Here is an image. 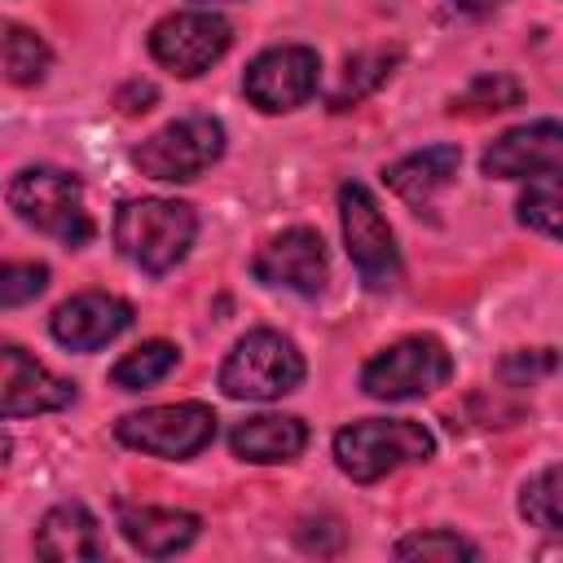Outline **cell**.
<instances>
[{
	"instance_id": "obj_23",
	"label": "cell",
	"mask_w": 563,
	"mask_h": 563,
	"mask_svg": "<svg viewBox=\"0 0 563 563\" xmlns=\"http://www.w3.org/2000/svg\"><path fill=\"white\" fill-rule=\"evenodd\" d=\"M396 559H427V563H475L479 559V545H471L466 537L449 532V528H435V532H413L405 541H396Z\"/></svg>"
},
{
	"instance_id": "obj_24",
	"label": "cell",
	"mask_w": 563,
	"mask_h": 563,
	"mask_svg": "<svg viewBox=\"0 0 563 563\" xmlns=\"http://www.w3.org/2000/svg\"><path fill=\"white\" fill-rule=\"evenodd\" d=\"M519 515H523L532 528L563 532V515H559V466H554V462H550L537 479H528V484H523Z\"/></svg>"
},
{
	"instance_id": "obj_18",
	"label": "cell",
	"mask_w": 563,
	"mask_h": 563,
	"mask_svg": "<svg viewBox=\"0 0 563 563\" xmlns=\"http://www.w3.org/2000/svg\"><path fill=\"white\" fill-rule=\"evenodd\" d=\"M462 167V150L457 145H427V150H413L405 154L400 163H391L383 172V180L391 185V194H400L405 202L422 207L431 194H440Z\"/></svg>"
},
{
	"instance_id": "obj_17",
	"label": "cell",
	"mask_w": 563,
	"mask_h": 563,
	"mask_svg": "<svg viewBox=\"0 0 563 563\" xmlns=\"http://www.w3.org/2000/svg\"><path fill=\"white\" fill-rule=\"evenodd\" d=\"M308 444V427L290 413H260V418H246L233 427L229 435V449L233 457L242 462H255V466H273V462H290L299 457Z\"/></svg>"
},
{
	"instance_id": "obj_27",
	"label": "cell",
	"mask_w": 563,
	"mask_h": 563,
	"mask_svg": "<svg viewBox=\"0 0 563 563\" xmlns=\"http://www.w3.org/2000/svg\"><path fill=\"white\" fill-rule=\"evenodd\" d=\"M554 347H532V352H510L506 361H501V383L506 387H532L537 378H545V374H554Z\"/></svg>"
},
{
	"instance_id": "obj_2",
	"label": "cell",
	"mask_w": 563,
	"mask_h": 563,
	"mask_svg": "<svg viewBox=\"0 0 563 563\" xmlns=\"http://www.w3.org/2000/svg\"><path fill=\"white\" fill-rule=\"evenodd\" d=\"M431 453H435L431 431L409 418H361L334 435V462L356 484H374L396 466L427 462Z\"/></svg>"
},
{
	"instance_id": "obj_15",
	"label": "cell",
	"mask_w": 563,
	"mask_h": 563,
	"mask_svg": "<svg viewBox=\"0 0 563 563\" xmlns=\"http://www.w3.org/2000/svg\"><path fill=\"white\" fill-rule=\"evenodd\" d=\"M198 528H202V519L189 515V510H158V506H128V501H119V532L145 559H167V554L194 545Z\"/></svg>"
},
{
	"instance_id": "obj_6",
	"label": "cell",
	"mask_w": 563,
	"mask_h": 563,
	"mask_svg": "<svg viewBox=\"0 0 563 563\" xmlns=\"http://www.w3.org/2000/svg\"><path fill=\"white\" fill-rule=\"evenodd\" d=\"M114 440L128 444V449H141L150 457L185 462V457L202 453L216 440V409L202 405V400L136 409V413H123L114 422Z\"/></svg>"
},
{
	"instance_id": "obj_11",
	"label": "cell",
	"mask_w": 563,
	"mask_h": 563,
	"mask_svg": "<svg viewBox=\"0 0 563 563\" xmlns=\"http://www.w3.org/2000/svg\"><path fill=\"white\" fill-rule=\"evenodd\" d=\"M75 400V383L57 378L26 347L0 343V418H35L57 413Z\"/></svg>"
},
{
	"instance_id": "obj_8",
	"label": "cell",
	"mask_w": 563,
	"mask_h": 563,
	"mask_svg": "<svg viewBox=\"0 0 563 563\" xmlns=\"http://www.w3.org/2000/svg\"><path fill=\"white\" fill-rule=\"evenodd\" d=\"M339 220H343V242H347V255H352L361 282L369 290H391L400 282L396 233L361 180H347L339 189Z\"/></svg>"
},
{
	"instance_id": "obj_5",
	"label": "cell",
	"mask_w": 563,
	"mask_h": 563,
	"mask_svg": "<svg viewBox=\"0 0 563 563\" xmlns=\"http://www.w3.org/2000/svg\"><path fill=\"white\" fill-rule=\"evenodd\" d=\"M220 154H224V123L211 114H185V119L158 128L154 136H145L132 150V163L150 180L185 185V180H198Z\"/></svg>"
},
{
	"instance_id": "obj_13",
	"label": "cell",
	"mask_w": 563,
	"mask_h": 563,
	"mask_svg": "<svg viewBox=\"0 0 563 563\" xmlns=\"http://www.w3.org/2000/svg\"><path fill=\"white\" fill-rule=\"evenodd\" d=\"M559 163H563V132L554 119H537V123L501 132L479 158L484 176H497V180L550 176V172H559Z\"/></svg>"
},
{
	"instance_id": "obj_30",
	"label": "cell",
	"mask_w": 563,
	"mask_h": 563,
	"mask_svg": "<svg viewBox=\"0 0 563 563\" xmlns=\"http://www.w3.org/2000/svg\"><path fill=\"white\" fill-rule=\"evenodd\" d=\"M9 449H13V444H9V435H0V466H4V457H9Z\"/></svg>"
},
{
	"instance_id": "obj_9",
	"label": "cell",
	"mask_w": 563,
	"mask_h": 563,
	"mask_svg": "<svg viewBox=\"0 0 563 563\" xmlns=\"http://www.w3.org/2000/svg\"><path fill=\"white\" fill-rule=\"evenodd\" d=\"M229 44H233V26L211 9L167 13L150 31L154 62L167 66L172 75H180V79H198L202 70H211L229 53Z\"/></svg>"
},
{
	"instance_id": "obj_20",
	"label": "cell",
	"mask_w": 563,
	"mask_h": 563,
	"mask_svg": "<svg viewBox=\"0 0 563 563\" xmlns=\"http://www.w3.org/2000/svg\"><path fill=\"white\" fill-rule=\"evenodd\" d=\"M396 62H400V48H374V53L347 57L343 79H339L334 92H330V110H352L361 97H369V92L391 75Z\"/></svg>"
},
{
	"instance_id": "obj_14",
	"label": "cell",
	"mask_w": 563,
	"mask_h": 563,
	"mask_svg": "<svg viewBox=\"0 0 563 563\" xmlns=\"http://www.w3.org/2000/svg\"><path fill=\"white\" fill-rule=\"evenodd\" d=\"M128 325H132V303L119 295H106V290H84V295L66 299L48 321L53 339L70 352H97L110 339H119Z\"/></svg>"
},
{
	"instance_id": "obj_3",
	"label": "cell",
	"mask_w": 563,
	"mask_h": 563,
	"mask_svg": "<svg viewBox=\"0 0 563 563\" xmlns=\"http://www.w3.org/2000/svg\"><path fill=\"white\" fill-rule=\"evenodd\" d=\"M9 207L35 224L40 233L57 238L62 246L92 242V216L84 211V180L62 167H22L9 180Z\"/></svg>"
},
{
	"instance_id": "obj_19",
	"label": "cell",
	"mask_w": 563,
	"mask_h": 563,
	"mask_svg": "<svg viewBox=\"0 0 563 563\" xmlns=\"http://www.w3.org/2000/svg\"><path fill=\"white\" fill-rule=\"evenodd\" d=\"M48 66H53V48L31 26H18V22L0 26V79L4 84L31 88L48 75Z\"/></svg>"
},
{
	"instance_id": "obj_26",
	"label": "cell",
	"mask_w": 563,
	"mask_h": 563,
	"mask_svg": "<svg viewBox=\"0 0 563 563\" xmlns=\"http://www.w3.org/2000/svg\"><path fill=\"white\" fill-rule=\"evenodd\" d=\"M44 286H48V264H35V260L0 264V303L4 308H22V303L40 299Z\"/></svg>"
},
{
	"instance_id": "obj_21",
	"label": "cell",
	"mask_w": 563,
	"mask_h": 563,
	"mask_svg": "<svg viewBox=\"0 0 563 563\" xmlns=\"http://www.w3.org/2000/svg\"><path fill=\"white\" fill-rule=\"evenodd\" d=\"M172 369H176V347L163 343V339H150V343L132 347V352L110 369V383H114L119 391H141V387L163 383Z\"/></svg>"
},
{
	"instance_id": "obj_16",
	"label": "cell",
	"mask_w": 563,
	"mask_h": 563,
	"mask_svg": "<svg viewBox=\"0 0 563 563\" xmlns=\"http://www.w3.org/2000/svg\"><path fill=\"white\" fill-rule=\"evenodd\" d=\"M35 554L48 559V563H75V559H106V541H101V528L92 519L88 506L79 501H62L53 506L44 519H40V532H35Z\"/></svg>"
},
{
	"instance_id": "obj_10",
	"label": "cell",
	"mask_w": 563,
	"mask_h": 563,
	"mask_svg": "<svg viewBox=\"0 0 563 563\" xmlns=\"http://www.w3.org/2000/svg\"><path fill=\"white\" fill-rule=\"evenodd\" d=\"M317 75H321V57L308 44H282V48L260 53L246 66L242 92L264 114H282V110L303 106L317 92Z\"/></svg>"
},
{
	"instance_id": "obj_7",
	"label": "cell",
	"mask_w": 563,
	"mask_h": 563,
	"mask_svg": "<svg viewBox=\"0 0 563 563\" xmlns=\"http://www.w3.org/2000/svg\"><path fill=\"white\" fill-rule=\"evenodd\" d=\"M449 378H453L449 347L431 334H413V339H400V343H391L365 361L361 391L374 400H413V396L444 387Z\"/></svg>"
},
{
	"instance_id": "obj_4",
	"label": "cell",
	"mask_w": 563,
	"mask_h": 563,
	"mask_svg": "<svg viewBox=\"0 0 563 563\" xmlns=\"http://www.w3.org/2000/svg\"><path fill=\"white\" fill-rule=\"evenodd\" d=\"M299 383H303V356L277 330H246L220 365V387L233 400H277Z\"/></svg>"
},
{
	"instance_id": "obj_1",
	"label": "cell",
	"mask_w": 563,
	"mask_h": 563,
	"mask_svg": "<svg viewBox=\"0 0 563 563\" xmlns=\"http://www.w3.org/2000/svg\"><path fill=\"white\" fill-rule=\"evenodd\" d=\"M198 238V216L189 202L172 198H132L114 216V246L123 260H132L141 273L158 277L176 268Z\"/></svg>"
},
{
	"instance_id": "obj_25",
	"label": "cell",
	"mask_w": 563,
	"mask_h": 563,
	"mask_svg": "<svg viewBox=\"0 0 563 563\" xmlns=\"http://www.w3.org/2000/svg\"><path fill=\"white\" fill-rule=\"evenodd\" d=\"M523 88L510 75H479L462 97H453V114H484V110H510L519 106Z\"/></svg>"
},
{
	"instance_id": "obj_22",
	"label": "cell",
	"mask_w": 563,
	"mask_h": 563,
	"mask_svg": "<svg viewBox=\"0 0 563 563\" xmlns=\"http://www.w3.org/2000/svg\"><path fill=\"white\" fill-rule=\"evenodd\" d=\"M559 211H563V198H559V172L550 176H532L523 198H519V224L545 233V238H559Z\"/></svg>"
},
{
	"instance_id": "obj_12",
	"label": "cell",
	"mask_w": 563,
	"mask_h": 563,
	"mask_svg": "<svg viewBox=\"0 0 563 563\" xmlns=\"http://www.w3.org/2000/svg\"><path fill=\"white\" fill-rule=\"evenodd\" d=\"M251 273H255V282H264V286H286V290L312 299V295L325 290V242H321L317 229L295 224V229L277 233V238L255 255Z\"/></svg>"
},
{
	"instance_id": "obj_29",
	"label": "cell",
	"mask_w": 563,
	"mask_h": 563,
	"mask_svg": "<svg viewBox=\"0 0 563 563\" xmlns=\"http://www.w3.org/2000/svg\"><path fill=\"white\" fill-rule=\"evenodd\" d=\"M501 0H453V9L457 13H471V18H479V13H493Z\"/></svg>"
},
{
	"instance_id": "obj_28",
	"label": "cell",
	"mask_w": 563,
	"mask_h": 563,
	"mask_svg": "<svg viewBox=\"0 0 563 563\" xmlns=\"http://www.w3.org/2000/svg\"><path fill=\"white\" fill-rule=\"evenodd\" d=\"M158 101V88L150 84V79H128L119 92H114V106L123 110V114H141V110H150Z\"/></svg>"
}]
</instances>
